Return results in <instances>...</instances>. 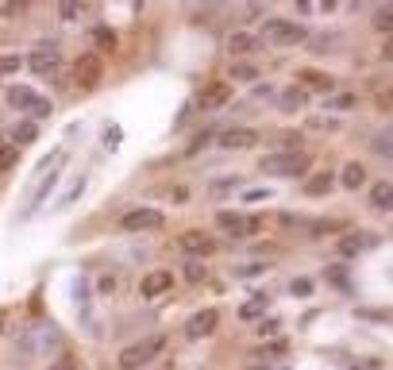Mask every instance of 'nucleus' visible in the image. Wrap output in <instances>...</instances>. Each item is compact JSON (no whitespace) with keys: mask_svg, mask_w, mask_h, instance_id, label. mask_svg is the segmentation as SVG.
<instances>
[{"mask_svg":"<svg viewBox=\"0 0 393 370\" xmlns=\"http://www.w3.org/2000/svg\"><path fill=\"white\" fill-rule=\"evenodd\" d=\"M258 166H262V174H274V177H305L313 158L305 151H274V155H266Z\"/></svg>","mask_w":393,"mask_h":370,"instance_id":"f257e3e1","label":"nucleus"},{"mask_svg":"<svg viewBox=\"0 0 393 370\" xmlns=\"http://www.w3.org/2000/svg\"><path fill=\"white\" fill-rule=\"evenodd\" d=\"M262 43H270V47H297V43L308 39L305 23L297 20H282V16H270V20L262 23V35H258Z\"/></svg>","mask_w":393,"mask_h":370,"instance_id":"f03ea898","label":"nucleus"},{"mask_svg":"<svg viewBox=\"0 0 393 370\" xmlns=\"http://www.w3.org/2000/svg\"><path fill=\"white\" fill-rule=\"evenodd\" d=\"M162 347H166V340H162V336H155V340H139V343H131V347L120 351L116 367L120 370H143Z\"/></svg>","mask_w":393,"mask_h":370,"instance_id":"7ed1b4c3","label":"nucleus"},{"mask_svg":"<svg viewBox=\"0 0 393 370\" xmlns=\"http://www.w3.org/2000/svg\"><path fill=\"white\" fill-rule=\"evenodd\" d=\"M8 105L12 108H20V112H27V116H50V100L39 97L35 89H23V85H12L8 89Z\"/></svg>","mask_w":393,"mask_h":370,"instance_id":"20e7f679","label":"nucleus"},{"mask_svg":"<svg viewBox=\"0 0 393 370\" xmlns=\"http://www.w3.org/2000/svg\"><path fill=\"white\" fill-rule=\"evenodd\" d=\"M220 324V309H196L186 324H181V336L186 340H208Z\"/></svg>","mask_w":393,"mask_h":370,"instance_id":"39448f33","label":"nucleus"},{"mask_svg":"<svg viewBox=\"0 0 393 370\" xmlns=\"http://www.w3.org/2000/svg\"><path fill=\"white\" fill-rule=\"evenodd\" d=\"M23 66H27L31 74H39V78L54 74V69H58V47H54V43H39V47H31L27 58H23Z\"/></svg>","mask_w":393,"mask_h":370,"instance_id":"423d86ee","label":"nucleus"},{"mask_svg":"<svg viewBox=\"0 0 393 370\" xmlns=\"http://www.w3.org/2000/svg\"><path fill=\"white\" fill-rule=\"evenodd\" d=\"M166 216L158 213V208H131V213L120 216V228L124 232H150V228H162Z\"/></svg>","mask_w":393,"mask_h":370,"instance_id":"0eeeda50","label":"nucleus"},{"mask_svg":"<svg viewBox=\"0 0 393 370\" xmlns=\"http://www.w3.org/2000/svg\"><path fill=\"white\" fill-rule=\"evenodd\" d=\"M100 58L97 54H81L78 62H74V89H81V93H89V89L100 81Z\"/></svg>","mask_w":393,"mask_h":370,"instance_id":"6e6552de","label":"nucleus"},{"mask_svg":"<svg viewBox=\"0 0 393 370\" xmlns=\"http://www.w3.org/2000/svg\"><path fill=\"white\" fill-rule=\"evenodd\" d=\"M177 247H181L186 254H196V259H201V254H212L220 243L208 232H201V228H189V232L177 235Z\"/></svg>","mask_w":393,"mask_h":370,"instance_id":"1a4fd4ad","label":"nucleus"},{"mask_svg":"<svg viewBox=\"0 0 393 370\" xmlns=\"http://www.w3.org/2000/svg\"><path fill=\"white\" fill-rule=\"evenodd\" d=\"M255 143H258L255 127H227L216 135V146H224V151H251Z\"/></svg>","mask_w":393,"mask_h":370,"instance_id":"9d476101","label":"nucleus"},{"mask_svg":"<svg viewBox=\"0 0 393 370\" xmlns=\"http://www.w3.org/2000/svg\"><path fill=\"white\" fill-rule=\"evenodd\" d=\"M62 166H66V155L58 158V166H50V170H47V177H43V182L35 185V193H31V197H27V205H23V216H31V213H35V208H39L43 201H47V197H50V189L58 185V174H62Z\"/></svg>","mask_w":393,"mask_h":370,"instance_id":"9b49d317","label":"nucleus"},{"mask_svg":"<svg viewBox=\"0 0 393 370\" xmlns=\"http://www.w3.org/2000/svg\"><path fill=\"white\" fill-rule=\"evenodd\" d=\"M216 224L224 228V232H232V235H251V232L262 228V220H258V216H243V213H220Z\"/></svg>","mask_w":393,"mask_h":370,"instance_id":"f8f14e48","label":"nucleus"},{"mask_svg":"<svg viewBox=\"0 0 393 370\" xmlns=\"http://www.w3.org/2000/svg\"><path fill=\"white\" fill-rule=\"evenodd\" d=\"M374 243H378V235H370V232H344V239L335 243V251L344 254V259H355V254L370 251Z\"/></svg>","mask_w":393,"mask_h":370,"instance_id":"ddd939ff","label":"nucleus"},{"mask_svg":"<svg viewBox=\"0 0 393 370\" xmlns=\"http://www.w3.org/2000/svg\"><path fill=\"white\" fill-rule=\"evenodd\" d=\"M170 285H174V274H170V270H150L147 278L139 282V293H143L147 301H155V297H162Z\"/></svg>","mask_w":393,"mask_h":370,"instance_id":"4468645a","label":"nucleus"},{"mask_svg":"<svg viewBox=\"0 0 393 370\" xmlns=\"http://www.w3.org/2000/svg\"><path fill=\"white\" fill-rule=\"evenodd\" d=\"M227 100H232V85H224V81H212V85L201 89L196 108H224Z\"/></svg>","mask_w":393,"mask_h":370,"instance_id":"2eb2a0df","label":"nucleus"},{"mask_svg":"<svg viewBox=\"0 0 393 370\" xmlns=\"http://www.w3.org/2000/svg\"><path fill=\"white\" fill-rule=\"evenodd\" d=\"M262 47V39H258L255 31H232V35H227V54H255V50Z\"/></svg>","mask_w":393,"mask_h":370,"instance_id":"dca6fc26","label":"nucleus"},{"mask_svg":"<svg viewBox=\"0 0 393 370\" xmlns=\"http://www.w3.org/2000/svg\"><path fill=\"white\" fill-rule=\"evenodd\" d=\"M305 105H308V93H305L301 85L282 89V97H278V108H282L285 116H293V112H305Z\"/></svg>","mask_w":393,"mask_h":370,"instance_id":"f3484780","label":"nucleus"},{"mask_svg":"<svg viewBox=\"0 0 393 370\" xmlns=\"http://www.w3.org/2000/svg\"><path fill=\"white\" fill-rule=\"evenodd\" d=\"M339 185H344V189H363L366 185V166L363 162H347L344 170H339Z\"/></svg>","mask_w":393,"mask_h":370,"instance_id":"a211bd4d","label":"nucleus"},{"mask_svg":"<svg viewBox=\"0 0 393 370\" xmlns=\"http://www.w3.org/2000/svg\"><path fill=\"white\" fill-rule=\"evenodd\" d=\"M335 185V174H328V170H320V174H313L305 182V197H328Z\"/></svg>","mask_w":393,"mask_h":370,"instance_id":"6ab92c4d","label":"nucleus"},{"mask_svg":"<svg viewBox=\"0 0 393 370\" xmlns=\"http://www.w3.org/2000/svg\"><path fill=\"white\" fill-rule=\"evenodd\" d=\"M297 85L305 89H332V78H328V74H320V69H301V74H297Z\"/></svg>","mask_w":393,"mask_h":370,"instance_id":"aec40b11","label":"nucleus"},{"mask_svg":"<svg viewBox=\"0 0 393 370\" xmlns=\"http://www.w3.org/2000/svg\"><path fill=\"white\" fill-rule=\"evenodd\" d=\"M390 197H393V185L390 182H378L370 189V205L378 208V213H390Z\"/></svg>","mask_w":393,"mask_h":370,"instance_id":"412c9836","label":"nucleus"},{"mask_svg":"<svg viewBox=\"0 0 393 370\" xmlns=\"http://www.w3.org/2000/svg\"><path fill=\"white\" fill-rule=\"evenodd\" d=\"M274 146H285V151H305V139H301V131H278Z\"/></svg>","mask_w":393,"mask_h":370,"instance_id":"4be33fe9","label":"nucleus"},{"mask_svg":"<svg viewBox=\"0 0 393 370\" xmlns=\"http://www.w3.org/2000/svg\"><path fill=\"white\" fill-rule=\"evenodd\" d=\"M85 182H89L85 174L74 177V182H69V189H66V197H58V208H69V205H74V201L81 197V189H85Z\"/></svg>","mask_w":393,"mask_h":370,"instance_id":"5701e85b","label":"nucleus"},{"mask_svg":"<svg viewBox=\"0 0 393 370\" xmlns=\"http://www.w3.org/2000/svg\"><path fill=\"white\" fill-rule=\"evenodd\" d=\"M12 139H16V143H35V139H39V124H31V120H23L20 127H16V131H12Z\"/></svg>","mask_w":393,"mask_h":370,"instance_id":"b1692460","label":"nucleus"},{"mask_svg":"<svg viewBox=\"0 0 393 370\" xmlns=\"http://www.w3.org/2000/svg\"><path fill=\"white\" fill-rule=\"evenodd\" d=\"M390 28H393V8L385 4V8H378V12H374V31L390 35Z\"/></svg>","mask_w":393,"mask_h":370,"instance_id":"393cba45","label":"nucleus"},{"mask_svg":"<svg viewBox=\"0 0 393 370\" xmlns=\"http://www.w3.org/2000/svg\"><path fill=\"white\" fill-rule=\"evenodd\" d=\"M16 69H23V54H0V78H8Z\"/></svg>","mask_w":393,"mask_h":370,"instance_id":"a878e982","label":"nucleus"},{"mask_svg":"<svg viewBox=\"0 0 393 370\" xmlns=\"http://www.w3.org/2000/svg\"><path fill=\"white\" fill-rule=\"evenodd\" d=\"M308 232L313 235H332V232H347V224L344 220H320V224H313Z\"/></svg>","mask_w":393,"mask_h":370,"instance_id":"bb28decb","label":"nucleus"},{"mask_svg":"<svg viewBox=\"0 0 393 370\" xmlns=\"http://www.w3.org/2000/svg\"><path fill=\"white\" fill-rule=\"evenodd\" d=\"M16 162H20V151L8 146V143H0V170H12Z\"/></svg>","mask_w":393,"mask_h":370,"instance_id":"cd10ccee","label":"nucleus"},{"mask_svg":"<svg viewBox=\"0 0 393 370\" xmlns=\"http://www.w3.org/2000/svg\"><path fill=\"white\" fill-rule=\"evenodd\" d=\"M308 127H313V131H335V127H339V120H332V116H313V120H308Z\"/></svg>","mask_w":393,"mask_h":370,"instance_id":"c85d7f7f","label":"nucleus"},{"mask_svg":"<svg viewBox=\"0 0 393 370\" xmlns=\"http://www.w3.org/2000/svg\"><path fill=\"white\" fill-rule=\"evenodd\" d=\"M239 185V177H220V182H212V197H224V193H232Z\"/></svg>","mask_w":393,"mask_h":370,"instance_id":"c756f323","label":"nucleus"},{"mask_svg":"<svg viewBox=\"0 0 393 370\" xmlns=\"http://www.w3.org/2000/svg\"><path fill=\"white\" fill-rule=\"evenodd\" d=\"M258 312H262V301H243L239 305V320H255Z\"/></svg>","mask_w":393,"mask_h":370,"instance_id":"7c9ffc66","label":"nucleus"},{"mask_svg":"<svg viewBox=\"0 0 393 370\" xmlns=\"http://www.w3.org/2000/svg\"><path fill=\"white\" fill-rule=\"evenodd\" d=\"M232 78H236V81H255L258 74H255V66H243V62H236V66H232Z\"/></svg>","mask_w":393,"mask_h":370,"instance_id":"2f4dec72","label":"nucleus"},{"mask_svg":"<svg viewBox=\"0 0 393 370\" xmlns=\"http://www.w3.org/2000/svg\"><path fill=\"white\" fill-rule=\"evenodd\" d=\"M270 193H274V189H243V201L247 205H258V201H266Z\"/></svg>","mask_w":393,"mask_h":370,"instance_id":"473e14b6","label":"nucleus"},{"mask_svg":"<svg viewBox=\"0 0 393 370\" xmlns=\"http://www.w3.org/2000/svg\"><path fill=\"white\" fill-rule=\"evenodd\" d=\"M93 39H97L100 47H112V43H116V35H112V28H93Z\"/></svg>","mask_w":393,"mask_h":370,"instance_id":"72a5a7b5","label":"nucleus"},{"mask_svg":"<svg viewBox=\"0 0 393 370\" xmlns=\"http://www.w3.org/2000/svg\"><path fill=\"white\" fill-rule=\"evenodd\" d=\"M186 278H189V282H205V266L189 263V266H186Z\"/></svg>","mask_w":393,"mask_h":370,"instance_id":"f704fd0d","label":"nucleus"},{"mask_svg":"<svg viewBox=\"0 0 393 370\" xmlns=\"http://www.w3.org/2000/svg\"><path fill=\"white\" fill-rule=\"evenodd\" d=\"M50 370H78V362L69 359V355H62V359H54V362H50Z\"/></svg>","mask_w":393,"mask_h":370,"instance_id":"c9c22d12","label":"nucleus"},{"mask_svg":"<svg viewBox=\"0 0 393 370\" xmlns=\"http://www.w3.org/2000/svg\"><path fill=\"white\" fill-rule=\"evenodd\" d=\"M289 290H293L297 297H308V293H313V282H308V278H305V282H293V285H289Z\"/></svg>","mask_w":393,"mask_h":370,"instance_id":"e433bc0d","label":"nucleus"},{"mask_svg":"<svg viewBox=\"0 0 393 370\" xmlns=\"http://www.w3.org/2000/svg\"><path fill=\"white\" fill-rule=\"evenodd\" d=\"M332 108H355V97L344 93V97H332Z\"/></svg>","mask_w":393,"mask_h":370,"instance_id":"4c0bfd02","label":"nucleus"},{"mask_svg":"<svg viewBox=\"0 0 393 370\" xmlns=\"http://www.w3.org/2000/svg\"><path fill=\"white\" fill-rule=\"evenodd\" d=\"M74 16H81V4H66L62 8V20H74Z\"/></svg>","mask_w":393,"mask_h":370,"instance_id":"58836bf2","label":"nucleus"},{"mask_svg":"<svg viewBox=\"0 0 393 370\" xmlns=\"http://www.w3.org/2000/svg\"><path fill=\"white\" fill-rule=\"evenodd\" d=\"M251 370H274V367H251Z\"/></svg>","mask_w":393,"mask_h":370,"instance_id":"ea45409f","label":"nucleus"},{"mask_svg":"<svg viewBox=\"0 0 393 370\" xmlns=\"http://www.w3.org/2000/svg\"><path fill=\"white\" fill-rule=\"evenodd\" d=\"M0 328H4V312H0Z\"/></svg>","mask_w":393,"mask_h":370,"instance_id":"a19ab883","label":"nucleus"}]
</instances>
